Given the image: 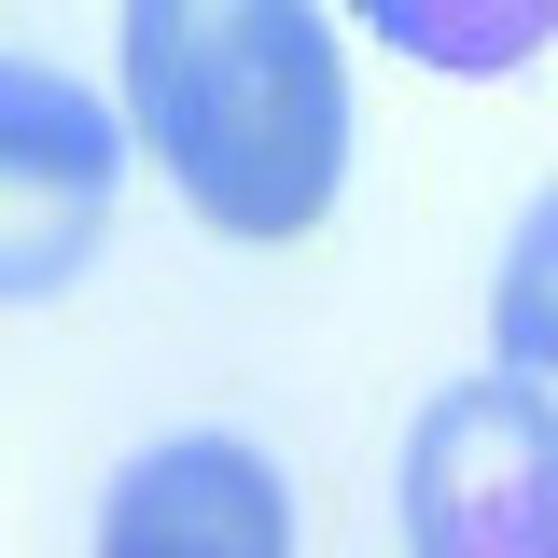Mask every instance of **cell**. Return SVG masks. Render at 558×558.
<instances>
[{
	"instance_id": "cell-1",
	"label": "cell",
	"mask_w": 558,
	"mask_h": 558,
	"mask_svg": "<svg viewBox=\"0 0 558 558\" xmlns=\"http://www.w3.org/2000/svg\"><path fill=\"white\" fill-rule=\"evenodd\" d=\"M126 126L209 238L279 252L349 182V57L322 0H126Z\"/></svg>"
},
{
	"instance_id": "cell-2",
	"label": "cell",
	"mask_w": 558,
	"mask_h": 558,
	"mask_svg": "<svg viewBox=\"0 0 558 558\" xmlns=\"http://www.w3.org/2000/svg\"><path fill=\"white\" fill-rule=\"evenodd\" d=\"M405 545L418 558H558V405L531 363L433 391L405 433Z\"/></svg>"
},
{
	"instance_id": "cell-3",
	"label": "cell",
	"mask_w": 558,
	"mask_h": 558,
	"mask_svg": "<svg viewBox=\"0 0 558 558\" xmlns=\"http://www.w3.org/2000/svg\"><path fill=\"white\" fill-rule=\"evenodd\" d=\"M112 196H126L112 98H84L43 57H0V307H43L98 266Z\"/></svg>"
},
{
	"instance_id": "cell-4",
	"label": "cell",
	"mask_w": 558,
	"mask_h": 558,
	"mask_svg": "<svg viewBox=\"0 0 558 558\" xmlns=\"http://www.w3.org/2000/svg\"><path fill=\"white\" fill-rule=\"evenodd\" d=\"M98 545L112 558H279L293 545V488H279L266 447H238V433H168V447H140L126 475H112V502H98Z\"/></svg>"
},
{
	"instance_id": "cell-5",
	"label": "cell",
	"mask_w": 558,
	"mask_h": 558,
	"mask_svg": "<svg viewBox=\"0 0 558 558\" xmlns=\"http://www.w3.org/2000/svg\"><path fill=\"white\" fill-rule=\"evenodd\" d=\"M391 57L447 70V84H502V70H531L558 43V0H349Z\"/></svg>"
},
{
	"instance_id": "cell-6",
	"label": "cell",
	"mask_w": 558,
	"mask_h": 558,
	"mask_svg": "<svg viewBox=\"0 0 558 558\" xmlns=\"http://www.w3.org/2000/svg\"><path fill=\"white\" fill-rule=\"evenodd\" d=\"M488 349L531 363V377H558V182L517 209V238L488 266Z\"/></svg>"
}]
</instances>
